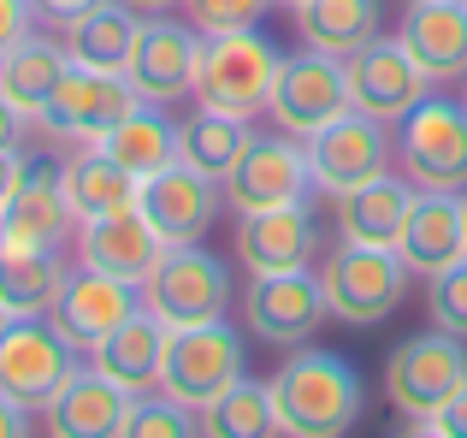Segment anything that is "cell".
<instances>
[{"mask_svg": "<svg viewBox=\"0 0 467 438\" xmlns=\"http://www.w3.org/2000/svg\"><path fill=\"white\" fill-rule=\"evenodd\" d=\"M432 433L438 438H467V380L456 385V397H450V403L432 415Z\"/></svg>", "mask_w": 467, "mask_h": 438, "instance_id": "f35d334b", "label": "cell"}, {"mask_svg": "<svg viewBox=\"0 0 467 438\" xmlns=\"http://www.w3.org/2000/svg\"><path fill=\"white\" fill-rule=\"evenodd\" d=\"M343 78H349L355 113H373V119H385V125H402V119L432 95V78L414 66V54L397 36H373L367 47H355V54L343 59Z\"/></svg>", "mask_w": 467, "mask_h": 438, "instance_id": "5bb4252c", "label": "cell"}, {"mask_svg": "<svg viewBox=\"0 0 467 438\" xmlns=\"http://www.w3.org/2000/svg\"><path fill=\"white\" fill-rule=\"evenodd\" d=\"M462 101H467V78H462Z\"/></svg>", "mask_w": 467, "mask_h": 438, "instance_id": "bcb514c9", "label": "cell"}, {"mask_svg": "<svg viewBox=\"0 0 467 438\" xmlns=\"http://www.w3.org/2000/svg\"><path fill=\"white\" fill-rule=\"evenodd\" d=\"M319 278H326V302H331V320L343 326H379L402 308L409 297V278L414 266L402 261L390 243H343L319 261Z\"/></svg>", "mask_w": 467, "mask_h": 438, "instance_id": "3957f363", "label": "cell"}, {"mask_svg": "<svg viewBox=\"0 0 467 438\" xmlns=\"http://www.w3.org/2000/svg\"><path fill=\"white\" fill-rule=\"evenodd\" d=\"M142 308V285H130V278H113V273H95V266L71 261L66 285H59L54 308H47V320L59 326V332L71 338V344L89 356L95 344H101L113 326H125L130 314Z\"/></svg>", "mask_w": 467, "mask_h": 438, "instance_id": "2e32d148", "label": "cell"}, {"mask_svg": "<svg viewBox=\"0 0 467 438\" xmlns=\"http://www.w3.org/2000/svg\"><path fill=\"white\" fill-rule=\"evenodd\" d=\"M462 237H467V190H462Z\"/></svg>", "mask_w": 467, "mask_h": 438, "instance_id": "ee69618b", "label": "cell"}, {"mask_svg": "<svg viewBox=\"0 0 467 438\" xmlns=\"http://www.w3.org/2000/svg\"><path fill=\"white\" fill-rule=\"evenodd\" d=\"M397 255L420 278H432V273H444L450 261H462L467 255L462 196H450V190H420L414 208H409V225H402V237H397Z\"/></svg>", "mask_w": 467, "mask_h": 438, "instance_id": "484cf974", "label": "cell"}, {"mask_svg": "<svg viewBox=\"0 0 467 438\" xmlns=\"http://www.w3.org/2000/svg\"><path fill=\"white\" fill-rule=\"evenodd\" d=\"M83 361V349L59 332L47 314L12 320L0 332V391L12 403H24L30 415H47V403L59 397V385L71 380V368Z\"/></svg>", "mask_w": 467, "mask_h": 438, "instance_id": "ba28073f", "label": "cell"}, {"mask_svg": "<svg viewBox=\"0 0 467 438\" xmlns=\"http://www.w3.org/2000/svg\"><path fill=\"white\" fill-rule=\"evenodd\" d=\"M308 196H314L308 149L290 130H254V142L225 178L231 214H261V208H285V202H308Z\"/></svg>", "mask_w": 467, "mask_h": 438, "instance_id": "8fae6325", "label": "cell"}, {"mask_svg": "<svg viewBox=\"0 0 467 438\" xmlns=\"http://www.w3.org/2000/svg\"><path fill=\"white\" fill-rule=\"evenodd\" d=\"M202 433L207 438H285V421H278V403H273V385L243 373L237 385H225V391L202 409Z\"/></svg>", "mask_w": 467, "mask_h": 438, "instance_id": "d6a6232c", "label": "cell"}, {"mask_svg": "<svg viewBox=\"0 0 467 438\" xmlns=\"http://www.w3.org/2000/svg\"><path fill=\"white\" fill-rule=\"evenodd\" d=\"M273 403L278 421H285L290 438H337L361 421L367 409V385L337 349H319V344H296L285 349L273 380Z\"/></svg>", "mask_w": 467, "mask_h": 438, "instance_id": "6da1fadb", "label": "cell"}, {"mask_svg": "<svg viewBox=\"0 0 467 438\" xmlns=\"http://www.w3.org/2000/svg\"><path fill=\"white\" fill-rule=\"evenodd\" d=\"M119 6H130L137 18H154V12H171L178 0H119Z\"/></svg>", "mask_w": 467, "mask_h": 438, "instance_id": "b9f144b4", "label": "cell"}, {"mask_svg": "<svg viewBox=\"0 0 467 438\" xmlns=\"http://www.w3.org/2000/svg\"><path fill=\"white\" fill-rule=\"evenodd\" d=\"M71 237H78V214H71L66 190H59V166L30 154L18 190L0 208V243L6 249H66Z\"/></svg>", "mask_w": 467, "mask_h": 438, "instance_id": "ac0fdd59", "label": "cell"}, {"mask_svg": "<svg viewBox=\"0 0 467 438\" xmlns=\"http://www.w3.org/2000/svg\"><path fill=\"white\" fill-rule=\"evenodd\" d=\"M426 314H432V326L467 338V255L426 278Z\"/></svg>", "mask_w": 467, "mask_h": 438, "instance_id": "e575fe53", "label": "cell"}, {"mask_svg": "<svg viewBox=\"0 0 467 438\" xmlns=\"http://www.w3.org/2000/svg\"><path fill=\"white\" fill-rule=\"evenodd\" d=\"M296 18L302 47H319V54H337L349 59L355 47H367L385 24V0H302L290 6Z\"/></svg>", "mask_w": 467, "mask_h": 438, "instance_id": "83f0119b", "label": "cell"}, {"mask_svg": "<svg viewBox=\"0 0 467 438\" xmlns=\"http://www.w3.org/2000/svg\"><path fill=\"white\" fill-rule=\"evenodd\" d=\"M273 0H183V18L202 36H225V30H254L266 18Z\"/></svg>", "mask_w": 467, "mask_h": 438, "instance_id": "d590c367", "label": "cell"}, {"mask_svg": "<svg viewBox=\"0 0 467 438\" xmlns=\"http://www.w3.org/2000/svg\"><path fill=\"white\" fill-rule=\"evenodd\" d=\"M195 66H202V30L190 18H171V12H154L142 18L137 42H130V59H125V78L142 101L154 107H171L195 89Z\"/></svg>", "mask_w": 467, "mask_h": 438, "instance_id": "9a60e30c", "label": "cell"}, {"mask_svg": "<svg viewBox=\"0 0 467 438\" xmlns=\"http://www.w3.org/2000/svg\"><path fill=\"white\" fill-rule=\"evenodd\" d=\"M243 326H249L254 344L266 349H296L314 344L319 326L331 320V302H326V278L319 266H290V273H249L243 285Z\"/></svg>", "mask_w": 467, "mask_h": 438, "instance_id": "277c9868", "label": "cell"}, {"mask_svg": "<svg viewBox=\"0 0 467 438\" xmlns=\"http://www.w3.org/2000/svg\"><path fill=\"white\" fill-rule=\"evenodd\" d=\"M142 18L130 6H119V0H95L89 12H78V18L59 30V42H66L71 66H101V71H125L130 59V42H137Z\"/></svg>", "mask_w": 467, "mask_h": 438, "instance_id": "f546056e", "label": "cell"}, {"mask_svg": "<svg viewBox=\"0 0 467 438\" xmlns=\"http://www.w3.org/2000/svg\"><path fill=\"white\" fill-rule=\"evenodd\" d=\"M95 0H36V18L42 24H54V30H66L71 18H78V12H89Z\"/></svg>", "mask_w": 467, "mask_h": 438, "instance_id": "ab89813d", "label": "cell"}, {"mask_svg": "<svg viewBox=\"0 0 467 438\" xmlns=\"http://www.w3.org/2000/svg\"><path fill=\"white\" fill-rule=\"evenodd\" d=\"M12 320H18V314H12V308H6V302H0V332H6V326H12Z\"/></svg>", "mask_w": 467, "mask_h": 438, "instance_id": "7bdbcfd3", "label": "cell"}, {"mask_svg": "<svg viewBox=\"0 0 467 438\" xmlns=\"http://www.w3.org/2000/svg\"><path fill=\"white\" fill-rule=\"evenodd\" d=\"M178 137H183V125L166 113V107H154V101H137L125 119H119L113 130H107L95 149H107L119 166H130L137 178H154L160 166H171L178 161Z\"/></svg>", "mask_w": 467, "mask_h": 438, "instance_id": "f1b7e54d", "label": "cell"}, {"mask_svg": "<svg viewBox=\"0 0 467 438\" xmlns=\"http://www.w3.org/2000/svg\"><path fill=\"white\" fill-rule=\"evenodd\" d=\"M285 54L273 47V36L261 30H225V36H202V66H195V107L213 113H237V119H261L273 101V83Z\"/></svg>", "mask_w": 467, "mask_h": 438, "instance_id": "7a4b0ae2", "label": "cell"}, {"mask_svg": "<svg viewBox=\"0 0 467 438\" xmlns=\"http://www.w3.org/2000/svg\"><path fill=\"white\" fill-rule=\"evenodd\" d=\"M30 130H36V119L18 113V107L0 95V149H30Z\"/></svg>", "mask_w": 467, "mask_h": 438, "instance_id": "74e56055", "label": "cell"}, {"mask_svg": "<svg viewBox=\"0 0 467 438\" xmlns=\"http://www.w3.org/2000/svg\"><path fill=\"white\" fill-rule=\"evenodd\" d=\"M66 71H71L66 42H59V36H47L42 24H36V30L24 36V42H12L6 54H0V95H6V101L18 107V113L42 119Z\"/></svg>", "mask_w": 467, "mask_h": 438, "instance_id": "4316f807", "label": "cell"}, {"mask_svg": "<svg viewBox=\"0 0 467 438\" xmlns=\"http://www.w3.org/2000/svg\"><path fill=\"white\" fill-rule=\"evenodd\" d=\"M36 0H0V54H6L12 42H24V36L36 30Z\"/></svg>", "mask_w": 467, "mask_h": 438, "instance_id": "8d00e7d4", "label": "cell"}, {"mask_svg": "<svg viewBox=\"0 0 467 438\" xmlns=\"http://www.w3.org/2000/svg\"><path fill=\"white\" fill-rule=\"evenodd\" d=\"M337 113H349V78H343L337 54H319V47H302V54H285L273 83V101H266V119L278 130L308 142L314 130H326Z\"/></svg>", "mask_w": 467, "mask_h": 438, "instance_id": "7c38bea8", "label": "cell"}, {"mask_svg": "<svg viewBox=\"0 0 467 438\" xmlns=\"http://www.w3.org/2000/svg\"><path fill=\"white\" fill-rule=\"evenodd\" d=\"M319 249H326V231H319L308 202L237 214V261H243V273H290V266H314Z\"/></svg>", "mask_w": 467, "mask_h": 438, "instance_id": "d6986e66", "label": "cell"}, {"mask_svg": "<svg viewBox=\"0 0 467 438\" xmlns=\"http://www.w3.org/2000/svg\"><path fill=\"white\" fill-rule=\"evenodd\" d=\"M414 196H420V190H414L402 172H379V178H367V184L343 190V196H331L337 237L343 243H390V249H397Z\"/></svg>", "mask_w": 467, "mask_h": 438, "instance_id": "603a6c76", "label": "cell"}, {"mask_svg": "<svg viewBox=\"0 0 467 438\" xmlns=\"http://www.w3.org/2000/svg\"><path fill=\"white\" fill-rule=\"evenodd\" d=\"M254 142V125L237 113H213V107H195V119H183V137H178V161H190L195 172L219 178L225 184L231 166L243 161V149Z\"/></svg>", "mask_w": 467, "mask_h": 438, "instance_id": "1f68e13d", "label": "cell"}, {"mask_svg": "<svg viewBox=\"0 0 467 438\" xmlns=\"http://www.w3.org/2000/svg\"><path fill=\"white\" fill-rule=\"evenodd\" d=\"M71 249H78V261L95 266V273L142 285V278L154 273V261L166 255V243H160V231L149 225L142 208H119V214H101V219H83Z\"/></svg>", "mask_w": 467, "mask_h": 438, "instance_id": "ffe728a7", "label": "cell"}, {"mask_svg": "<svg viewBox=\"0 0 467 438\" xmlns=\"http://www.w3.org/2000/svg\"><path fill=\"white\" fill-rule=\"evenodd\" d=\"M137 101H142V95L130 89L125 71L71 66L66 78H59V89H54V101H47V113L36 119V130H47L54 142H78V149H83V142H101Z\"/></svg>", "mask_w": 467, "mask_h": 438, "instance_id": "4fadbf2b", "label": "cell"}, {"mask_svg": "<svg viewBox=\"0 0 467 438\" xmlns=\"http://www.w3.org/2000/svg\"><path fill=\"white\" fill-rule=\"evenodd\" d=\"M397 166L414 190H467V101L426 95L397 125Z\"/></svg>", "mask_w": 467, "mask_h": 438, "instance_id": "8992f818", "label": "cell"}, {"mask_svg": "<svg viewBox=\"0 0 467 438\" xmlns=\"http://www.w3.org/2000/svg\"><path fill=\"white\" fill-rule=\"evenodd\" d=\"M24 433H30V409L0 391V438H24Z\"/></svg>", "mask_w": 467, "mask_h": 438, "instance_id": "60d3db41", "label": "cell"}, {"mask_svg": "<svg viewBox=\"0 0 467 438\" xmlns=\"http://www.w3.org/2000/svg\"><path fill=\"white\" fill-rule=\"evenodd\" d=\"M142 214L160 231V243H202L213 231L219 208H225V184L207 172H195L190 161L160 166L154 178H142Z\"/></svg>", "mask_w": 467, "mask_h": 438, "instance_id": "e0dca14e", "label": "cell"}, {"mask_svg": "<svg viewBox=\"0 0 467 438\" xmlns=\"http://www.w3.org/2000/svg\"><path fill=\"white\" fill-rule=\"evenodd\" d=\"M166 344H171V326L142 302L125 326H113V332L89 349V361L107 373V380H119L125 391H154V385H160V361H166Z\"/></svg>", "mask_w": 467, "mask_h": 438, "instance_id": "cb8c5ba5", "label": "cell"}, {"mask_svg": "<svg viewBox=\"0 0 467 438\" xmlns=\"http://www.w3.org/2000/svg\"><path fill=\"white\" fill-rule=\"evenodd\" d=\"M243 380V338L231 320H207V326H183L171 332L166 361H160V391L190 403L202 415L225 385Z\"/></svg>", "mask_w": 467, "mask_h": 438, "instance_id": "30bf717a", "label": "cell"}, {"mask_svg": "<svg viewBox=\"0 0 467 438\" xmlns=\"http://www.w3.org/2000/svg\"><path fill=\"white\" fill-rule=\"evenodd\" d=\"M66 273H71V261L59 249H6V243H0V302H6L18 320L54 308Z\"/></svg>", "mask_w": 467, "mask_h": 438, "instance_id": "4dcf8cb0", "label": "cell"}, {"mask_svg": "<svg viewBox=\"0 0 467 438\" xmlns=\"http://www.w3.org/2000/svg\"><path fill=\"white\" fill-rule=\"evenodd\" d=\"M308 172H314V190L319 196H343V190L367 184V178L390 172L397 166V137H390L385 119L373 113H337L326 130H314L308 142Z\"/></svg>", "mask_w": 467, "mask_h": 438, "instance_id": "9c48e42d", "label": "cell"}, {"mask_svg": "<svg viewBox=\"0 0 467 438\" xmlns=\"http://www.w3.org/2000/svg\"><path fill=\"white\" fill-rule=\"evenodd\" d=\"M273 6H302V0H273Z\"/></svg>", "mask_w": 467, "mask_h": 438, "instance_id": "f6af8a7d", "label": "cell"}, {"mask_svg": "<svg viewBox=\"0 0 467 438\" xmlns=\"http://www.w3.org/2000/svg\"><path fill=\"white\" fill-rule=\"evenodd\" d=\"M190 433H202V415L190 403H178V397H166L160 385L130 397L125 438H190Z\"/></svg>", "mask_w": 467, "mask_h": 438, "instance_id": "836d02e7", "label": "cell"}, {"mask_svg": "<svg viewBox=\"0 0 467 438\" xmlns=\"http://www.w3.org/2000/svg\"><path fill=\"white\" fill-rule=\"evenodd\" d=\"M231 297H237L231 266L219 261V255H207L202 243H166V255L154 261V273L142 278V302H149L171 332L225 320Z\"/></svg>", "mask_w": 467, "mask_h": 438, "instance_id": "5b68a950", "label": "cell"}, {"mask_svg": "<svg viewBox=\"0 0 467 438\" xmlns=\"http://www.w3.org/2000/svg\"><path fill=\"white\" fill-rule=\"evenodd\" d=\"M397 42L432 83L467 78V0H409Z\"/></svg>", "mask_w": 467, "mask_h": 438, "instance_id": "7402d4cb", "label": "cell"}, {"mask_svg": "<svg viewBox=\"0 0 467 438\" xmlns=\"http://www.w3.org/2000/svg\"><path fill=\"white\" fill-rule=\"evenodd\" d=\"M59 190H66L78 225H83V219H101V214H119V208H137V202H142V178L130 172V166H119L107 149H95V142H83L78 154L59 161Z\"/></svg>", "mask_w": 467, "mask_h": 438, "instance_id": "d4e9b609", "label": "cell"}, {"mask_svg": "<svg viewBox=\"0 0 467 438\" xmlns=\"http://www.w3.org/2000/svg\"><path fill=\"white\" fill-rule=\"evenodd\" d=\"M130 397L119 380H107L89 356L71 368V380L59 385V397L47 403V433L59 438H125V415H130Z\"/></svg>", "mask_w": 467, "mask_h": 438, "instance_id": "44dd1931", "label": "cell"}, {"mask_svg": "<svg viewBox=\"0 0 467 438\" xmlns=\"http://www.w3.org/2000/svg\"><path fill=\"white\" fill-rule=\"evenodd\" d=\"M462 380H467V338L444 332V326L402 338L385 356V397L409 421H432L438 409L456 397Z\"/></svg>", "mask_w": 467, "mask_h": 438, "instance_id": "52a82bcc", "label": "cell"}]
</instances>
